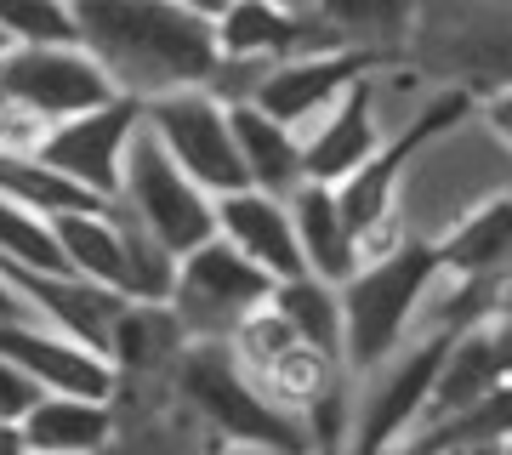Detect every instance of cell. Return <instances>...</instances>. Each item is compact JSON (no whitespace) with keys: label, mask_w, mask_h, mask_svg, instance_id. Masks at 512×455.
Masks as SVG:
<instances>
[{"label":"cell","mask_w":512,"mask_h":455,"mask_svg":"<svg viewBox=\"0 0 512 455\" xmlns=\"http://www.w3.org/2000/svg\"><path fill=\"white\" fill-rule=\"evenodd\" d=\"M114 217H120V245H126V302H171L183 256L171 251V245H160V239L148 234L137 217H126L120 205H114Z\"/></svg>","instance_id":"cell-26"},{"label":"cell","mask_w":512,"mask_h":455,"mask_svg":"<svg viewBox=\"0 0 512 455\" xmlns=\"http://www.w3.org/2000/svg\"><path fill=\"white\" fill-rule=\"evenodd\" d=\"M228 114H234V143H239V160H245L251 188L274 194V200H291L296 188L308 182V154H302V137H296L291 126L268 120L256 103L228 109Z\"/></svg>","instance_id":"cell-18"},{"label":"cell","mask_w":512,"mask_h":455,"mask_svg":"<svg viewBox=\"0 0 512 455\" xmlns=\"http://www.w3.org/2000/svg\"><path fill=\"white\" fill-rule=\"evenodd\" d=\"M12 319H23V308H18V296L6 291V279H0V325H12Z\"/></svg>","instance_id":"cell-33"},{"label":"cell","mask_w":512,"mask_h":455,"mask_svg":"<svg viewBox=\"0 0 512 455\" xmlns=\"http://www.w3.org/2000/svg\"><path fill=\"white\" fill-rule=\"evenodd\" d=\"M143 126V103H109V109H92L80 114V120H63L52 126L46 148H40V160L63 171L69 182H80L86 194H97L103 205L120 200V177H126V154H131V137Z\"/></svg>","instance_id":"cell-11"},{"label":"cell","mask_w":512,"mask_h":455,"mask_svg":"<svg viewBox=\"0 0 512 455\" xmlns=\"http://www.w3.org/2000/svg\"><path fill=\"white\" fill-rule=\"evenodd\" d=\"M0 279L18 296L23 319H35V325L57 330V336H69V342L109 359L114 325L126 313L120 291L97 285V279H80V273H35V268H18V262H0Z\"/></svg>","instance_id":"cell-10"},{"label":"cell","mask_w":512,"mask_h":455,"mask_svg":"<svg viewBox=\"0 0 512 455\" xmlns=\"http://www.w3.org/2000/svg\"><path fill=\"white\" fill-rule=\"evenodd\" d=\"M387 57H365V52H313V57H291V63H279L262 91H256V109L279 120V126H291L302 143H308L313 131L325 126V114L348 97L370 69H382Z\"/></svg>","instance_id":"cell-12"},{"label":"cell","mask_w":512,"mask_h":455,"mask_svg":"<svg viewBox=\"0 0 512 455\" xmlns=\"http://www.w3.org/2000/svg\"><path fill=\"white\" fill-rule=\"evenodd\" d=\"M114 205L126 217H137L148 234L160 239V245H171L177 256H194L200 245L217 239V200L165 154L160 137L148 126H137V137H131L126 177H120V200Z\"/></svg>","instance_id":"cell-5"},{"label":"cell","mask_w":512,"mask_h":455,"mask_svg":"<svg viewBox=\"0 0 512 455\" xmlns=\"http://www.w3.org/2000/svg\"><path fill=\"white\" fill-rule=\"evenodd\" d=\"M29 455H109L114 444V410L92 399H40L23 416Z\"/></svg>","instance_id":"cell-20"},{"label":"cell","mask_w":512,"mask_h":455,"mask_svg":"<svg viewBox=\"0 0 512 455\" xmlns=\"http://www.w3.org/2000/svg\"><path fill=\"white\" fill-rule=\"evenodd\" d=\"M217 239H228V245H234L245 262H256L274 285L308 279L302 239H296V222H291V200H274V194H262V188L222 194L217 200Z\"/></svg>","instance_id":"cell-14"},{"label":"cell","mask_w":512,"mask_h":455,"mask_svg":"<svg viewBox=\"0 0 512 455\" xmlns=\"http://www.w3.org/2000/svg\"><path fill=\"white\" fill-rule=\"evenodd\" d=\"M6 52H12V40H6V35H0V57H6Z\"/></svg>","instance_id":"cell-36"},{"label":"cell","mask_w":512,"mask_h":455,"mask_svg":"<svg viewBox=\"0 0 512 455\" xmlns=\"http://www.w3.org/2000/svg\"><path fill=\"white\" fill-rule=\"evenodd\" d=\"M0 455H29V444H23V427H18V421H0Z\"/></svg>","instance_id":"cell-32"},{"label":"cell","mask_w":512,"mask_h":455,"mask_svg":"<svg viewBox=\"0 0 512 455\" xmlns=\"http://www.w3.org/2000/svg\"><path fill=\"white\" fill-rule=\"evenodd\" d=\"M478 120L501 137V148L512 154V86H501V91H490V97H478Z\"/></svg>","instance_id":"cell-30"},{"label":"cell","mask_w":512,"mask_h":455,"mask_svg":"<svg viewBox=\"0 0 512 455\" xmlns=\"http://www.w3.org/2000/svg\"><path fill=\"white\" fill-rule=\"evenodd\" d=\"M0 262H18V268H35V273H69L52 222L12 200H0Z\"/></svg>","instance_id":"cell-27"},{"label":"cell","mask_w":512,"mask_h":455,"mask_svg":"<svg viewBox=\"0 0 512 455\" xmlns=\"http://www.w3.org/2000/svg\"><path fill=\"white\" fill-rule=\"evenodd\" d=\"M461 330H421L393 359L359 382V416H353V455H393L421 427L439 370Z\"/></svg>","instance_id":"cell-6"},{"label":"cell","mask_w":512,"mask_h":455,"mask_svg":"<svg viewBox=\"0 0 512 455\" xmlns=\"http://www.w3.org/2000/svg\"><path fill=\"white\" fill-rule=\"evenodd\" d=\"M291 222H296L302 262H308L313 279H325V285H348L353 273H359V239H353L348 217H342L336 188H325V182H302V188L291 194Z\"/></svg>","instance_id":"cell-17"},{"label":"cell","mask_w":512,"mask_h":455,"mask_svg":"<svg viewBox=\"0 0 512 455\" xmlns=\"http://www.w3.org/2000/svg\"><path fill=\"white\" fill-rule=\"evenodd\" d=\"M222 455H274V450H239V444H234V450H222Z\"/></svg>","instance_id":"cell-35"},{"label":"cell","mask_w":512,"mask_h":455,"mask_svg":"<svg viewBox=\"0 0 512 455\" xmlns=\"http://www.w3.org/2000/svg\"><path fill=\"white\" fill-rule=\"evenodd\" d=\"M40 399H46V393H40V387L18 370V364L0 353V421H18V427H23V416H29Z\"/></svg>","instance_id":"cell-29"},{"label":"cell","mask_w":512,"mask_h":455,"mask_svg":"<svg viewBox=\"0 0 512 455\" xmlns=\"http://www.w3.org/2000/svg\"><path fill=\"white\" fill-rule=\"evenodd\" d=\"M177 393L194 416L239 450H274V455H313L308 427L285 416L262 387L245 376V364L234 359L228 342H188L177 359Z\"/></svg>","instance_id":"cell-4"},{"label":"cell","mask_w":512,"mask_h":455,"mask_svg":"<svg viewBox=\"0 0 512 455\" xmlns=\"http://www.w3.org/2000/svg\"><path fill=\"white\" fill-rule=\"evenodd\" d=\"M274 6H285V12H296V18H308V12H319V0H274Z\"/></svg>","instance_id":"cell-34"},{"label":"cell","mask_w":512,"mask_h":455,"mask_svg":"<svg viewBox=\"0 0 512 455\" xmlns=\"http://www.w3.org/2000/svg\"><path fill=\"white\" fill-rule=\"evenodd\" d=\"M0 120H6V97H0Z\"/></svg>","instance_id":"cell-37"},{"label":"cell","mask_w":512,"mask_h":455,"mask_svg":"<svg viewBox=\"0 0 512 455\" xmlns=\"http://www.w3.org/2000/svg\"><path fill=\"white\" fill-rule=\"evenodd\" d=\"M183 353H188V330L177 325L171 302H126L109 347L120 376H171Z\"/></svg>","instance_id":"cell-19"},{"label":"cell","mask_w":512,"mask_h":455,"mask_svg":"<svg viewBox=\"0 0 512 455\" xmlns=\"http://www.w3.org/2000/svg\"><path fill=\"white\" fill-rule=\"evenodd\" d=\"M512 194V154L501 148L478 114H467L461 126H450L444 137L421 148L410 171L399 182V205L393 217L404 222V234L421 245H444L461 222L484 211L490 200Z\"/></svg>","instance_id":"cell-2"},{"label":"cell","mask_w":512,"mask_h":455,"mask_svg":"<svg viewBox=\"0 0 512 455\" xmlns=\"http://www.w3.org/2000/svg\"><path fill=\"white\" fill-rule=\"evenodd\" d=\"M274 308L291 319V330L308 347L342 359V285H325V279H291L274 291Z\"/></svg>","instance_id":"cell-25"},{"label":"cell","mask_w":512,"mask_h":455,"mask_svg":"<svg viewBox=\"0 0 512 455\" xmlns=\"http://www.w3.org/2000/svg\"><path fill=\"white\" fill-rule=\"evenodd\" d=\"M268 399L285 410V416H308L313 404L325 399V393H336V387L348 382V364L342 359H330V353H319V347H308V342H296L291 353H279L268 370H256L251 376Z\"/></svg>","instance_id":"cell-23"},{"label":"cell","mask_w":512,"mask_h":455,"mask_svg":"<svg viewBox=\"0 0 512 455\" xmlns=\"http://www.w3.org/2000/svg\"><path fill=\"white\" fill-rule=\"evenodd\" d=\"M143 126L160 137V148L200 182L211 200L251 188L245 160H239V143H234V114L222 109L205 86L200 91H171V97L143 103Z\"/></svg>","instance_id":"cell-8"},{"label":"cell","mask_w":512,"mask_h":455,"mask_svg":"<svg viewBox=\"0 0 512 455\" xmlns=\"http://www.w3.org/2000/svg\"><path fill=\"white\" fill-rule=\"evenodd\" d=\"M0 35L12 46H80L69 0H0Z\"/></svg>","instance_id":"cell-28"},{"label":"cell","mask_w":512,"mask_h":455,"mask_svg":"<svg viewBox=\"0 0 512 455\" xmlns=\"http://www.w3.org/2000/svg\"><path fill=\"white\" fill-rule=\"evenodd\" d=\"M439 262L450 273H467V279H495V273L512 262V194L490 200L484 211L461 222L456 234L439 245Z\"/></svg>","instance_id":"cell-24"},{"label":"cell","mask_w":512,"mask_h":455,"mask_svg":"<svg viewBox=\"0 0 512 455\" xmlns=\"http://www.w3.org/2000/svg\"><path fill=\"white\" fill-rule=\"evenodd\" d=\"M0 200L23 205V211H35V217H46V222L74 217V211H103L97 194H86L80 182L52 171L40 154H0Z\"/></svg>","instance_id":"cell-22"},{"label":"cell","mask_w":512,"mask_h":455,"mask_svg":"<svg viewBox=\"0 0 512 455\" xmlns=\"http://www.w3.org/2000/svg\"><path fill=\"white\" fill-rule=\"evenodd\" d=\"M52 234H57V251H63L69 273L97 279V285H109V291L126 296V245H120V217H114V205L57 217Z\"/></svg>","instance_id":"cell-21"},{"label":"cell","mask_w":512,"mask_h":455,"mask_svg":"<svg viewBox=\"0 0 512 455\" xmlns=\"http://www.w3.org/2000/svg\"><path fill=\"white\" fill-rule=\"evenodd\" d=\"M0 353L18 364L46 399L109 404L114 387H120L114 359H103V353L69 342V336H57V330H46V325H35V319H12V325H0Z\"/></svg>","instance_id":"cell-13"},{"label":"cell","mask_w":512,"mask_h":455,"mask_svg":"<svg viewBox=\"0 0 512 455\" xmlns=\"http://www.w3.org/2000/svg\"><path fill=\"white\" fill-rule=\"evenodd\" d=\"M177 6H183V12H194L200 23H211V29H217V23L228 18V12H234L239 0H177Z\"/></svg>","instance_id":"cell-31"},{"label":"cell","mask_w":512,"mask_h":455,"mask_svg":"<svg viewBox=\"0 0 512 455\" xmlns=\"http://www.w3.org/2000/svg\"><path fill=\"white\" fill-rule=\"evenodd\" d=\"M69 12L74 40L131 103L200 91L222 63L217 29L183 12L177 0H69Z\"/></svg>","instance_id":"cell-1"},{"label":"cell","mask_w":512,"mask_h":455,"mask_svg":"<svg viewBox=\"0 0 512 455\" xmlns=\"http://www.w3.org/2000/svg\"><path fill=\"white\" fill-rule=\"evenodd\" d=\"M319 29L330 35L336 52H365V57H404L416 40L421 0H319Z\"/></svg>","instance_id":"cell-16"},{"label":"cell","mask_w":512,"mask_h":455,"mask_svg":"<svg viewBox=\"0 0 512 455\" xmlns=\"http://www.w3.org/2000/svg\"><path fill=\"white\" fill-rule=\"evenodd\" d=\"M274 291L279 285L256 262H245L228 239H211L194 256H183L171 313L188 330V342H234L245 319L274 308Z\"/></svg>","instance_id":"cell-7"},{"label":"cell","mask_w":512,"mask_h":455,"mask_svg":"<svg viewBox=\"0 0 512 455\" xmlns=\"http://www.w3.org/2000/svg\"><path fill=\"white\" fill-rule=\"evenodd\" d=\"M439 245L410 239L399 256H387L376 268H359L342 285V364L353 382L376 376L410 336H416L421 302L439 279Z\"/></svg>","instance_id":"cell-3"},{"label":"cell","mask_w":512,"mask_h":455,"mask_svg":"<svg viewBox=\"0 0 512 455\" xmlns=\"http://www.w3.org/2000/svg\"><path fill=\"white\" fill-rule=\"evenodd\" d=\"M370 74H376V69H370ZM370 74L325 114V126L302 143V154H308V182L342 188V182L359 177V171H365V165L387 148V131H382V120H376V91H370Z\"/></svg>","instance_id":"cell-15"},{"label":"cell","mask_w":512,"mask_h":455,"mask_svg":"<svg viewBox=\"0 0 512 455\" xmlns=\"http://www.w3.org/2000/svg\"><path fill=\"white\" fill-rule=\"evenodd\" d=\"M0 97L40 114L46 126H63V120L120 103L114 80L92 63L86 46H12L0 57Z\"/></svg>","instance_id":"cell-9"}]
</instances>
